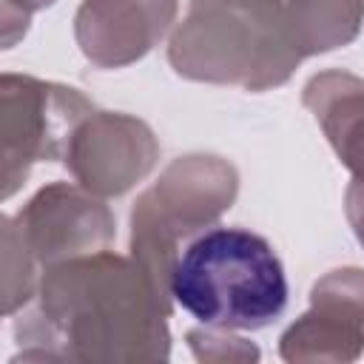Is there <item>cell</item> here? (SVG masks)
Masks as SVG:
<instances>
[{
  "label": "cell",
  "mask_w": 364,
  "mask_h": 364,
  "mask_svg": "<svg viewBox=\"0 0 364 364\" xmlns=\"http://www.w3.org/2000/svg\"><path fill=\"white\" fill-rule=\"evenodd\" d=\"M284 11L301 57L353 43L364 26V0H284Z\"/></svg>",
  "instance_id": "11"
},
{
  "label": "cell",
  "mask_w": 364,
  "mask_h": 364,
  "mask_svg": "<svg viewBox=\"0 0 364 364\" xmlns=\"http://www.w3.org/2000/svg\"><path fill=\"white\" fill-rule=\"evenodd\" d=\"M301 60L284 0H191L168 43L179 77L253 94L284 85Z\"/></svg>",
  "instance_id": "2"
},
{
  "label": "cell",
  "mask_w": 364,
  "mask_h": 364,
  "mask_svg": "<svg viewBox=\"0 0 364 364\" xmlns=\"http://www.w3.org/2000/svg\"><path fill=\"white\" fill-rule=\"evenodd\" d=\"M40 264L11 228V222L3 216V313L14 316L20 307H26L40 287Z\"/></svg>",
  "instance_id": "12"
},
{
  "label": "cell",
  "mask_w": 364,
  "mask_h": 364,
  "mask_svg": "<svg viewBox=\"0 0 364 364\" xmlns=\"http://www.w3.org/2000/svg\"><path fill=\"white\" fill-rule=\"evenodd\" d=\"M159 159V142L148 122L119 114H88L65 151V168L74 182L97 196H122L142 182Z\"/></svg>",
  "instance_id": "7"
},
{
  "label": "cell",
  "mask_w": 364,
  "mask_h": 364,
  "mask_svg": "<svg viewBox=\"0 0 364 364\" xmlns=\"http://www.w3.org/2000/svg\"><path fill=\"white\" fill-rule=\"evenodd\" d=\"M364 353V270L336 267L310 290V310L279 341V355L299 361H355Z\"/></svg>",
  "instance_id": "8"
},
{
  "label": "cell",
  "mask_w": 364,
  "mask_h": 364,
  "mask_svg": "<svg viewBox=\"0 0 364 364\" xmlns=\"http://www.w3.org/2000/svg\"><path fill=\"white\" fill-rule=\"evenodd\" d=\"M37 299V310L14 324L23 353L11 361L131 364L171 355V304L134 259L100 250L51 264L40 276Z\"/></svg>",
  "instance_id": "1"
},
{
  "label": "cell",
  "mask_w": 364,
  "mask_h": 364,
  "mask_svg": "<svg viewBox=\"0 0 364 364\" xmlns=\"http://www.w3.org/2000/svg\"><path fill=\"white\" fill-rule=\"evenodd\" d=\"M301 102L353 182L364 185V80L341 68L318 71L304 82Z\"/></svg>",
  "instance_id": "10"
},
{
  "label": "cell",
  "mask_w": 364,
  "mask_h": 364,
  "mask_svg": "<svg viewBox=\"0 0 364 364\" xmlns=\"http://www.w3.org/2000/svg\"><path fill=\"white\" fill-rule=\"evenodd\" d=\"M54 0H3L0 23H3V48H11L28 31V20L34 11L48 9Z\"/></svg>",
  "instance_id": "14"
},
{
  "label": "cell",
  "mask_w": 364,
  "mask_h": 364,
  "mask_svg": "<svg viewBox=\"0 0 364 364\" xmlns=\"http://www.w3.org/2000/svg\"><path fill=\"white\" fill-rule=\"evenodd\" d=\"M188 344L196 355V361H259V347L250 344L242 336H233V330L222 327H202L188 333Z\"/></svg>",
  "instance_id": "13"
},
{
  "label": "cell",
  "mask_w": 364,
  "mask_h": 364,
  "mask_svg": "<svg viewBox=\"0 0 364 364\" xmlns=\"http://www.w3.org/2000/svg\"><path fill=\"white\" fill-rule=\"evenodd\" d=\"M176 11L179 0H82L74 14V40L97 68H122L171 31Z\"/></svg>",
  "instance_id": "9"
},
{
  "label": "cell",
  "mask_w": 364,
  "mask_h": 364,
  "mask_svg": "<svg viewBox=\"0 0 364 364\" xmlns=\"http://www.w3.org/2000/svg\"><path fill=\"white\" fill-rule=\"evenodd\" d=\"M171 299L199 324L253 333L287 307V276L264 236L210 228L179 253Z\"/></svg>",
  "instance_id": "3"
},
{
  "label": "cell",
  "mask_w": 364,
  "mask_h": 364,
  "mask_svg": "<svg viewBox=\"0 0 364 364\" xmlns=\"http://www.w3.org/2000/svg\"><path fill=\"white\" fill-rule=\"evenodd\" d=\"M236 168L213 154L173 159L131 210V259L171 304V276L179 245L213 225L236 199Z\"/></svg>",
  "instance_id": "4"
},
{
  "label": "cell",
  "mask_w": 364,
  "mask_h": 364,
  "mask_svg": "<svg viewBox=\"0 0 364 364\" xmlns=\"http://www.w3.org/2000/svg\"><path fill=\"white\" fill-rule=\"evenodd\" d=\"M94 105L71 85L28 74L0 80V159L3 199H11L37 162L65 159L77 125Z\"/></svg>",
  "instance_id": "5"
},
{
  "label": "cell",
  "mask_w": 364,
  "mask_h": 364,
  "mask_svg": "<svg viewBox=\"0 0 364 364\" xmlns=\"http://www.w3.org/2000/svg\"><path fill=\"white\" fill-rule=\"evenodd\" d=\"M40 267L108 250L117 222L108 205L82 185L51 182L14 216H6Z\"/></svg>",
  "instance_id": "6"
},
{
  "label": "cell",
  "mask_w": 364,
  "mask_h": 364,
  "mask_svg": "<svg viewBox=\"0 0 364 364\" xmlns=\"http://www.w3.org/2000/svg\"><path fill=\"white\" fill-rule=\"evenodd\" d=\"M344 213H347V222H350L355 239L364 247V185L361 182H350L347 185V191H344Z\"/></svg>",
  "instance_id": "15"
}]
</instances>
